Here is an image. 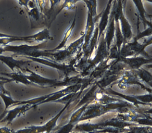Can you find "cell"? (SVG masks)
<instances>
[{
	"instance_id": "obj_3",
	"label": "cell",
	"mask_w": 152,
	"mask_h": 133,
	"mask_svg": "<svg viewBox=\"0 0 152 133\" xmlns=\"http://www.w3.org/2000/svg\"><path fill=\"white\" fill-rule=\"evenodd\" d=\"M29 109V106L26 104L25 106L21 107H18L15 108H14L10 110H7V114L6 115L5 117L4 118L1 123H6L7 124H10L13 121V120L20 115L21 114H23Z\"/></svg>"
},
{
	"instance_id": "obj_4",
	"label": "cell",
	"mask_w": 152,
	"mask_h": 133,
	"mask_svg": "<svg viewBox=\"0 0 152 133\" xmlns=\"http://www.w3.org/2000/svg\"><path fill=\"white\" fill-rule=\"evenodd\" d=\"M0 61L9 66L12 72H20L22 62L15 60L13 56H4L0 55Z\"/></svg>"
},
{
	"instance_id": "obj_1",
	"label": "cell",
	"mask_w": 152,
	"mask_h": 133,
	"mask_svg": "<svg viewBox=\"0 0 152 133\" xmlns=\"http://www.w3.org/2000/svg\"><path fill=\"white\" fill-rule=\"evenodd\" d=\"M58 116L53 119L51 120L50 121L47 123L46 125L41 126H29L28 128L19 130L18 131H15V133H48L50 132L55 127L56 125V122Z\"/></svg>"
},
{
	"instance_id": "obj_6",
	"label": "cell",
	"mask_w": 152,
	"mask_h": 133,
	"mask_svg": "<svg viewBox=\"0 0 152 133\" xmlns=\"http://www.w3.org/2000/svg\"><path fill=\"white\" fill-rule=\"evenodd\" d=\"M15 131L7 127L0 128V133H15Z\"/></svg>"
},
{
	"instance_id": "obj_8",
	"label": "cell",
	"mask_w": 152,
	"mask_h": 133,
	"mask_svg": "<svg viewBox=\"0 0 152 133\" xmlns=\"http://www.w3.org/2000/svg\"><path fill=\"white\" fill-rule=\"evenodd\" d=\"M12 35H6V34H4L2 33H0V40L1 38H6V37H11Z\"/></svg>"
},
{
	"instance_id": "obj_2",
	"label": "cell",
	"mask_w": 152,
	"mask_h": 133,
	"mask_svg": "<svg viewBox=\"0 0 152 133\" xmlns=\"http://www.w3.org/2000/svg\"><path fill=\"white\" fill-rule=\"evenodd\" d=\"M10 82L7 81H0V97L2 98L5 105V110H7V109L12 106H14L16 103L20 101H16L14 100L11 97L10 93L7 91L4 87V85Z\"/></svg>"
},
{
	"instance_id": "obj_7",
	"label": "cell",
	"mask_w": 152,
	"mask_h": 133,
	"mask_svg": "<svg viewBox=\"0 0 152 133\" xmlns=\"http://www.w3.org/2000/svg\"><path fill=\"white\" fill-rule=\"evenodd\" d=\"M7 110H5V111L3 112V113L0 115V123H1V121H2V120L5 117L6 115L7 114Z\"/></svg>"
},
{
	"instance_id": "obj_9",
	"label": "cell",
	"mask_w": 152,
	"mask_h": 133,
	"mask_svg": "<svg viewBox=\"0 0 152 133\" xmlns=\"http://www.w3.org/2000/svg\"><path fill=\"white\" fill-rule=\"evenodd\" d=\"M0 81H10V82L12 81L8 77H2V76H0Z\"/></svg>"
},
{
	"instance_id": "obj_5",
	"label": "cell",
	"mask_w": 152,
	"mask_h": 133,
	"mask_svg": "<svg viewBox=\"0 0 152 133\" xmlns=\"http://www.w3.org/2000/svg\"><path fill=\"white\" fill-rule=\"evenodd\" d=\"M2 75H4L9 77L12 81H15L18 83H23L24 84H29V82L26 80V76H24L20 72H15L7 73H2Z\"/></svg>"
}]
</instances>
